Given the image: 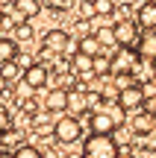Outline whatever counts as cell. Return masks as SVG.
Listing matches in <instances>:
<instances>
[{"mask_svg": "<svg viewBox=\"0 0 156 158\" xmlns=\"http://www.w3.org/2000/svg\"><path fill=\"white\" fill-rule=\"evenodd\" d=\"M118 141L112 135H88L82 141V155L80 158H118Z\"/></svg>", "mask_w": 156, "mask_h": 158, "instance_id": "cell-1", "label": "cell"}, {"mask_svg": "<svg viewBox=\"0 0 156 158\" xmlns=\"http://www.w3.org/2000/svg\"><path fill=\"white\" fill-rule=\"evenodd\" d=\"M41 44H44L41 50H44L47 56H65V53H74V47H77L65 29H50V32L44 35Z\"/></svg>", "mask_w": 156, "mask_h": 158, "instance_id": "cell-2", "label": "cell"}, {"mask_svg": "<svg viewBox=\"0 0 156 158\" xmlns=\"http://www.w3.org/2000/svg\"><path fill=\"white\" fill-rule=\"evenodd\" d=\"M141 59H139V53L133 50V47H118V53L109 59V70L115 76H127V73H133L136 70V64H139Z\"/></svg>", "mask_w": 156, "mask_h": 158, "instance_id": "cell-3", "label": "cell"}, {"mask_svg": "<svg viewBox=\"0 0 156 158\" xmlns=\"http://www.w3.org/2000/svg\"><path fill=\"white\" fill-rule=\"evenodd\" d=\"M145 100H147L145 85H136V82L127 85V88H121V91H118V97H115V102H118L121 111H136V108L145 106Z\"/></svg>", "mask_w": 156, "mask_h": 158, "instance_id": "cell-4", "label": "cell"}, {"mask_svg": "<svg viewBox=\"0 0 156 158\" xmlns=\"http://www.w3.org/2000/svg\"><path fill=\"white\" fill-rule=\"evenodd\" d=\"M47 82H50V68H47V64L33 62L29 68H24V79H21V85H24L27 91H38V88H44Z\"/></svg>", "mask_w": 156, "mask_h": 158, "instance_id": "cell-5", "label": "cell"}, {"mask_svg": "<svg viewBox=\"0 0 156 158\" xmlns=\"http://www.w3.org/2000/svg\"><path fill=\"white\" fill-rule=\"evenodd\" d=\"M53 138H56L59 143H74L82 138V129H80V120L74 117H59L56 126H53Z\"/></svg>", "mask_w": 156, "mask_h": 158, "instance_id": "cell-6", "label": "cell"}, {"mask_svg": "<svg viewBox=\"0 0 156 158\" xmlns=\"http://www.w3.org/2000/svg\"><path fill=\"white\" fill-rule=\"evenodd\" d=\"M112 29H115L118 47H136V41H139V35H141V29L136 27V21H127V18L115 21V23H112Z\"/></svg>", "mask_w": 156, "mask_h": 158, "instance_id": "cell-7", "label": "cell"}, {"mask_svg": "<svg viewBox=\"0 0 156 158\" xmlns=\"http://www.w3.org/2000/svg\"><path fill=\"white\" fill-rule=\"evenodd\" d=\"M118 111H94L91 114V135H112L118 126Z\"/></svg>", "mask_w": 156, "mask_h": 158, "instance_id": "cell-8", "label": "cell"}, {"mask_svg": "<svg viewBox=\"0 0 156 158\" xmlns=\"http://www.w3.org/2000/svg\"><path fill=\"white\" fill-rule=\"evenodd\" d=\"M133 50L139 53L141 62H153V59H156V32H141Z\"/></svg>", "mask_w": 156, "mask_h": 158, "instance_id": "cell-9", "label": "cell"}, {"mask_svg": "<svg viewBox=\"0 0 156 158\" xmlns=\"http://www.w3.org/2000/svg\"><path fill=\"white\" fill-rule=\"evenodd\" d=\"M136 27H139L141 32H153V29H156V3H145V6H139Z\"/></svg>", "mask_w": 156, "mask_h": 158, "instance_id": "cell-10", "label": "cell"}, {"mask_svg": "<svg viewBox=\"0 0 156 158\" xmlns=\"http://www.w3.org/2000/svg\"><path fill=\"white\" fill-rule=\"evenodd\" d=\"M44 106H47V111H65L68 108V91L65 88H50L47 97H44Z\"/></svg>", "mask_w": 156, "mask_h": 158, "instance_id": "cell-11", "label": "cell"}, {"mask_svg": "<svg viewBox=\"0 0 156 158\" xmlns=\"http://www.w3.org/2000/svg\"><path fill=\"white\" fill-rule=\"evenodd\" d=\"M88 106H91V97L86 91H68V108L74 111V120H77V114H86Z\"/></svg>", "mask_w": 156, "mask_h": 158, "instance_id": "cell-12", "label": "cell"}, {"mask_svg": "<svg viewBox=\"0 0 156 158\" xmlns=\"http://www.w3.org/2000/svg\"><path fill=\"white\" fill-rule=\"evenodd\" d=\"M18 50H21V47L15 44V38H0V68H3V64H12L18 59Z\"/></svg>", "mask_w": 156, "mask_h": 158, "instance_id": "cell-13", "label": "cell"}, {"mask_svg": "<svg viewBox=\"0 0 156 158\" xmlns=\"http://www.w3.org/2000/svg\"><path fill=\"white\" fill-rule=\"evenodd\" d=\"M100 50H103V47L97 44V38H94V35H86V38L77 41V53H80V56H86V59H97Z\"/></svg>", "mask_w": 156, "mask_h": 158, "instance_id": "cell-14", "label": "cell"}, {"mask_svg": "<svg viewBox=\"0 0 156 158\" xmlns=\"http://www.w3.org/2000/svg\"><path fill=\"white\" fill-rule=\"evenodd\" d=\"M12 9H15L21 18H35V15L41 12V3H35V0H15Z\"/></svg>", "mask_w": 156, "mask_h": 158, "instance_id": "cell-15", "label": "cell"}, {"mask_svg": "<svg viewBox=\"0 0 156 158\" xmlns=\"http://www.w3.org/2000/svg\"><path fill=\"white\" fill-rule=\"evenodd\" d=\"M91 64H94V59H86V56L77 53L71 68H74V73H80V76H94V73H91Z\"/></svg>", "mask_w": 156, "mask_h": 158, "instance_id": "cell-16", "label": "cell"}, {"mask_svg": "<svg viewBox=\"0 0 156 158\" xmlns=\"http://www.w3.org/2000/svg\"><path fill=\"white\" fill-rule=\"evenodd\" d=\"M94 38H97L100 47H118V41H115V29H112V27H100L97 32H94Z\"/></svg>", "mask_w": 156, "mask_h": 158, "instance_id": "cell-17", "label": "cell"}, {"mask_svg": "<svg viewBox=\"0 0 156 158\" xmlns=\"http://www.w3.org/2000/svg\"><path fill=\"white\" fill-rule=\"evenodd\" d=\"M133 129H136V135H147V132H153V117L150 114H139V117L133 120Z\"/></svg>", "mask_w": 156, "mask_h": 158, "instance_id": "cell-18", "label": "cell"}, {"mask_svg": "<svg viewBox=\"0 0 156 158\" xmlns=\"http://www.w3.org/2000/svg\"><path fill=\"white\" fill-rule=\"evenodd\" d=\"M0 76H3V82L9 85V82H15V79H24V70L12 62V64H3V68H0Z\"/></svg>", "mask_w": 156, "mask_h": 158, "instance_id": "cell-19", "label": "cell"}, {"mask_svg": "<svg viewBox=\"0 0 156 158\" xmlns=\"http://www.w3.org/2000/svg\"><path fill=\"white\" fill-rule=\"evenodd\" d=\"M12 158H44V155H41V149L33 147V143H21V147L12 152Z\"/></svg>", "mask_w": 156, "mask_h": 158, "instance_id": "cell-20", "label": "cell"}, {"mask_svg": "<svg viewBox=\"0 0 156 158\" xmlns=\"http://www.w3.org/2000/svg\"><path fill=\"white\" fill-rule=\"evenodd\" d=\"M9 129H12V114H9V108L0 102V135H6Z\"/></svg>", "mask_w": 156, "mask_h": 158, "instance_id": "cell-21", "label": "cell"}, {"mask_svg": "<svg viewBox=\"0 0 156 158\" xmlns=\"http://www.w3.org/2000/svg\"><path fill=\"white\" fill-rule=\"evenodd\" d=\"M91 73L97 76V73H109V59L103 56V53H100L97 59H94V64H91Z\"/></svg>", "mask_w": 156, "mask_h": 158, "instance_id": "cell-22", "label": "cell"}, {"mask_svg": "<svg viewBox=\"0 0 156 158\" xmlns=\"http://www.w3.org/2000/svg\"><path fill=\"white\" fill-rule=\"evenodd\" d=\"M33 38V27L29 23H18V29H15V44L18 41H29Z\"/></svg>", "mask_w": 156, "mask_h": 158, "instance_id": "cell-23", "label": "cell"}, {"mask_svg": "<svg viewBox=\"0 0 156 158\" xmlns=\"http://www.w3.org/2000/svg\"><path fill=\"white\" fill-rule=\"evenodd\" d=\"M141 147H145L147 152H156V129L147 132V135H141Z\"/></svg>", "mask_w": 156, "mask_h": 158, "instance_id": "cell-24", "label": "cell"}, {"mask_svg": "<svg viewBox=\"0 0 156 158\" xmlns=\"http://www.w3.org/2000/svg\"><path fill=\"white\" fill-rule=\"evenodd\" d=\"M145 114H150V117L156 120V94H153V97H147V100H145Z\"/></svg>", "mask_w": 156, "mask_h": 158, "instance_id": "cell-25", "label": "cell"}, {"mask_svg": "<svg viewBox=\"0 0 156 158\" xmlns=\"http://www.w3.org/2000/svg\"><path fill=\"white\" fill-rule=\"evenodd\" d=\"M91 9H94V12H97V15H109V12H112V9H115V6H112V3H94V6H91Z\"/></svg>", "mask_w": 156, "mask_h": 158, "instance_id": "cell-26", "label": "cell"}, {"mask_svg": "<svg viewBox=\"0 0 156 158\" xmlns=\"http://www.w3.org/2000/svg\"><path fill=\"white\" fill-rule=\"evenodd\" d=\"M0 158H12V152H6V149H0Z\"/></svg>", "mask_w": 156, "mask_h": 158, "instance_id": "cell-27", "label": "cell"}, {"mask_svg": "<svg viewBox=\"0 0 156 158\" xmlns=\"http://www.w3.org/2000/svg\"><path fill=\"white\" fill-rule=\"evenodd\" d=\"M3 91H6V82H3V76H0V94H3Z\"/></svg>", "mask_w": 156, "mask_h": 158, "instance_id": "cell-28", "label": "cell"}, {"mask_svg": "<svg viewBox=\"0 0 156 158\" xmlns=\"http://www.w3.org/2000/svg\"><path fill=\"white\" fill-rule=\"evenodd\" d=\"M153 32H156V29H153Z\"/></svg>", "mask_w": 156, "mask_h": 158, "instance_id": "cell-29", "label": "cell"}]
</instances>
